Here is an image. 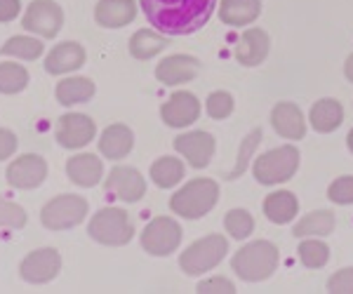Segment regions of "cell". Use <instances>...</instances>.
<instances>
[{
    "instance_id": "obj_27",
    "label": "cell",
    "mask_w": 353,
    "mask_h": 294,
    "mask_svg": "<svg viewBox=\"0 0 353 294\" xmlns=\"http://www.w3.org/2000/svg\"><path fill=\"white\" fill-rule=\"evenodd\" d=\"M168 48V38L161 31H151V28H139L132 38H130V54L139 61H149L156 54H161Z\"/></svg>"
},
{
    "instance_id": "obj_36",
    "label": "cell",
    "mask_w": 353,
    "mask_h": 294,
    "mask_svg": "<svg viewBox=\"0 0 353 294\" xmlns=\"http://www.w3.org/2000/svg\"><path fill=\"white\" fill-rule=\"evenodd\" d=\"M327 198L334 205H353V177H337L327 189Z\"/></svg>"
},
{
    "instance_id": "obj_3",
    "label": "cell",
    "mask_w": 353,
    "mask_h": 294,
    "mask_svg": "<svg viewBox=\"0 0 353 294\" xmlns=\"http://www.w3.org/2000/svg\"><path fill=\"white\" fill-rule=\"evenodd\" d=\"M219 202V184L210 177L191 179L170 198V210L176 217L201 219Z\"/></svg>"
},
{
    "instance_id": "obj_18",
    "label": "cell",
    "mask_w": 353,
    "mask_h": 294,
    "mask_svg": "<svg viewBox=\"0 0 353 294\" xmlns=\"http://www.w3.org/2000/svg\"><path fill=\"white\" fill-rule=\"evenodd\" d=\"M271 125L283 139H290V141L304 139V134H306L304 113H301L299 106L292 104V101H278V104L273 106Z\"/></svg>"
},
{
    "instance_id": "obj_10",
    "label": "cell",
    "mask_w": 353,
    "mask_h": 294,
    "mask_svg": "<svg viewBox=\"0 0 353 294\" xmlns=\"http://www.w3.org/2000/svg\"><path fill=\"white\" fill-rule=\"evenodd\" d=\"M61 271V254L54 247L28 252L19 264V275L28 285H48Z\"/></svg>"
},
{
    "instance_id": "obj_25",
    "label": "cell",
    "mask_w": 353,
    "mask_h": 294,
    "mask_svg": "<svg viewBox=\"0 0 353 294\" xmlns=\"http://www.w3.org/2000/svg\"><path fill=\"white\" fill-rule=\"evenodd\" d=\"M261 14V0H221L219 19L229 26H250Z\"/></svg>"
},
{
    "instance_id": "obj_8",
    "label": "cell",
    "mask_w": 353,
    "mask_h": 294,
    "mask_svg": "<svg viewBox=\"0 0 353 294\" xmlns=\"http://www.w3.org/2000/svg\"><path fill=\"white\" fill-rule=\"evenodd\" d=\"M21 26L43 41H52L64 26V10L54 0H33L21 17Z\"/></svg>"
},
{
    "instance_id": "obj_7",
    "label": "cell",
    "mask_w": 353,
    "mask_h": 294,
    "mask_svg": "<svg viewBox=\"0 0 353 294\" xmlns=\"http://www.w3.org/2000/svg\"><path fill=\"white\" fill-rule=\"evenodd\" d=\"M297 167H299V151L288 144L261 154L254 160L252 174L259 184L273 186V184H285L288 179H292Z\"/></svg>"
},
{
    "instance_id": "obj_28",
    "label": "cell",
    "mask_w": 353,
    "mask_h": 294,
    "mask_svg": "<svg viewBox=\"0 0 353 294\" xmlns=\"http://www.w3.org/2000/svg\"><path fill=\"white\" fill-rule=\"evenodd\" d=\"M149 177L153 179V184H156L158 189H174V186L186 177V167L179 158L163 156L151 165Z\"/></svg>"
},
{
    "instance_id": "obj_35",
    "label": "cell",
    "mask_w": 353,
    "mask_h": 294,
    "mask_svg": "<svg viewBox=\"0 0 353 294\" xmlns=\"http://www.w3.org/2000/svg\"><path fill=\"white\" fill-rule=\"evenodd\" d=\"M233 106H236V101L229 92H224V90H219V92H212L205 101V111H208V116L212 118V120H224V118H229L233 113Z\"/></svg>"
},
{
    "instance_id": "obj_23",
    "label": "cell",
    "mask_w": 353,
    "mask_h": 294,
    "mask_svg": "<svg viewBox=\"0 0 353 294\" xmlns=\"http://www.w3.org/2000/svg\"><path fill=\"white\" fill-rule=\"evenodd\" d=\"M309 123H311V127L321 134L334 132V129L341 127V123H344V106H341L337 99H318L316 104L311 106Z\"/></svg>"
},
{
    "instance_id": "obj_43",
    "label": "cell",
    "mask_w": 353,
    "mask_h": 294,
    "mask_svg": "<svg viewBox=\"0 0 353 294\" xmlns=\"http://www.w3.org/2000/svg\"><path fill=\"white\" fill-rule=\"evenodd\" d=\"M346 144H349V151H351V154H353V129H351V132H349V139H346Z\"/></svg>"
},
{
    "instance_id": "obj_26",
    "label": "cell",
    "mask_w": 353,
    "mask_h": 294,
    "mask_svg": "<svg viewBox=\"0 0 353 294\" xmlns=\"http://www.w3.org/2000/svg\"><path fill=\"white\" fill-rule=\"evenodd\" d=\"M54 97L61 106H76L85 104L94 97V83L85 76H73L64 78V81L57 83L54 87Z\"/></svg>"
},
{
    "instance_id": "obj_24",
    "label": "cell",
    "mask_w": 353,
    "mask_h": 294,
    "mask_svg": "<svg viewBox=\"0 0 353 294\" xmlns=\"http://www.w3.org/2000/svg\"><path fill=\"white\" fill-rule=\"evenodd\" d=\"M261 207H264L266 219L278 226L290 224L299 214V200H297V196L290 193V191H276V193L266 196Z\"/></svg>"
},
{
    "instance_id": "obj_42",
    "label": "cell",
    "mask_w": 353,
    "mask_h": 294,
    "mask_svg": "<svg viewBox=\"0 0 353 294\" xmlns=\"http://www.w3.org/2000/svg\"><path fill=\"white\" fill-rule=\"evenodd\" d=\"M344 76H346V81L353 83V54L346 56V64H344Z\"/></svg>"
},
{
    "instance_id": "obj_37",
    "label": "cell",
    "mask_w": 353,
    "mask_h": 294,
    "mask_svg": "<svg viewBox=\"0 0 353 294\" xmlns=\"http://www.w3.org/2000/svg\"><path fill=\"white\" fill-rule=\"evenodd\" d=\"M327 292L334 294H353V266L339 269L332 278L327 280Z\"/></svg>"
},
{
    "instance_id": "obj_31",
    "label": "cell",
    "mask_w": 353,
    "mask_h": 294,
    "mask_svg": "<svg viewBox=\"0 0 353 294\" xmlns=\"http://www.w3.org/2000/svg\"><path fill=\"white\" fill-rule=\"evenodd\" d=\"M28 76L26 66L14 64V61H3L0 64V94H19L28 87Z\"/></svg>"
},
{
    "instance_id": "obj_20",
    "label": "cell",
    "mask_w": 353,
    "mask_h": 294,
    "mask_svg": "<svg viewBox=\"0 0 353 294\" xmlns=\"http://www.w3.org/2000/svg\"><path fill=\"white\" fill-rule=\"evenodd\" d=\"M66 177L81 189H92L104 177V162L94 154H76L66 160Z\"/></svg>"
},
{
    "instance_id": "obj_15",
    "label": "cell",
    "mask_w": 353,
    "mask_h": 294,
    "mask_svg": "<svg viewBox=\"0 0 353 294\" xmlns=\"http://www.w3.org/2000/svg\"><path fill=\"white\" fill-rule=\"evenodd\" d=\"M201 116V101L193 92H174L165 104L161 106V118L168 127L181 129V127H189L193 123L198 120Z\"/></svg>"
},
{
    "instance_id": "obj_30",
    "label": "cell",
    "mask_w": 353,
    "mask_h": 294,
    "mask_svg": "<svg viewBox=\"0 0 353 294\" xmlns=\"http://www.w3.org/2000/svg\"><path fill=\"white\" fill-rule=\"evenodd\" d=\"M334 231V212L330 210H316L306 217H301L294 224L292 233L297 238H309V235H330Z\"/></svg>"
},
{
    "instance_id": "obj_33",
    "label": "cell",
    "mask_w": 353,
    "mask_h": 294,
    "mask_svg": "<svg viewBox=\"0 0 353 294\" xmlns=\"http://www.w3.org/2000/svg\"><path fill=\"white\" fill-rule=\"evenodd\" d=\"M224 229L233 240H245L254 231V219L248 210H229L224 217Z\"/></svg>"
},
{
    "instance_id": "obj_32",
    "label": "cell",
    "mask_w": 353,
    "mask_h": 294,
    "mask_svg": "<svg viewBox=\"0 0 353 294\" xmlns=\"http://www.w3.org/2000/svg\"><path fill=\"white\" fill-rule=\"evenodd\" d=\"M297 252L306 269H323L330 262V247L323 240H301Z\"/></svg>"
},
{
    "instance_id": "obj_9",
    "label": "cell",
    "mask_w": 353,
    "mask_h": 294,
    "mask_svg": "<svg viewBox=\"0 0 353 294\" xmlns=\"http://www.w3.org/2000/svg\"><path fill=\"white\" fill-rule=\"evenodd\" d=\"M181 242V226L172 217H156L141 231V247L151 257H170Z\"/></svg>"
},
{
    "instance_id": "obj_29",
    "label": "cell",
    "mask_w": 353,
    "mask_h": 294,
    "mask_svg": "<svg viewBox=\"0 0 353 294\" xmlns=\"http://www.w3.org/2000/svg\"><path fill=\"white\" fill-rule=\"evenodd\" d=\"M43 52H45V45L41 43V38H33V36H12L0 48V54L3 56H12V59H21V61H36L41 59Z\"/></svg>"
},
{
    "instance_id": "obj_14",
    "label": "cell",
    "mask_w": 353,
    "mask_h": 294,
    "mask_svg": "<svg viewBox=\"0 0 353 294\" xmlns=\"http://www.w3.org/2000/svg\"><path fill=\"white\" fill-rule=\"evenodd\" d=\"M214 137L210 132H203V129H196V132H184L174 139V151L181 158H186L191 167L203 169L210 165L214 156Z\"/></svg>"
},
{
    "instance_id": "obj_13",
    "label": "cell",
    "mask_w": 353,
    "mask_h": 294,
    "mask_svg": "<svg viewBox=\"0 0 353 294\" xmlns=\"http://www.w3.org/2000/svg\"><path fill=\"white\" fill-rule=\"evenodd\" d=\"M104 189L111 198L123 202H139L146 196V179L139 169L128 165H116L104 179Z\"/></svg>"
},
{
    "instance_id": "obj_40",
    "label": "cell",
    "mask_w": 353,
    "mask_h": 294,
    "mask_svg": "<svg viewBox=\"0 0 353 294\" xmlns=\"http://www.w3.org/2000/svg\"><path fill=\"white\" fill-rule=\"evenodd\" d=\"M17 146H19V141H17V134L12 129L0 127V162L10 160L17 154Z\"/></svg>"
},
{
    "instance_id": "obj_39",
    "label": "cell",
    "mask_w": 353,
    "mask_h": 294,
    "mask_svg": "<svg viewBox=\"0 0 353 294\" xmlns=\"http://www.w3.org/2000/svg\"><path fill=\"white\" fill-rule=\"evenodd\" d=\"M198 292L201 294H233L236 292V285L229 280V278H210V280H203L201 285H198Z\"/></svg>"
},
{
    "instance_id": "obj_21",
    "label": "cell",
    "mask_w": 353,
    "mask_h": 294,
    "mask_svg": "<svg viewBox=\"0 0 353 294\" xmlns=\"http://www.w3.org/2000/svg\"><path fill=\"white\" fill-rule=\"evenodd\" d=\"M134 149V132L123 123H116V125H109L101 132L99 137V154L106 158V160H123L132 154Z\"/></svg>"
},
{
    "instance_id": "obj_5",
    "label": "cell",
    "mask_w": 353,
    "mask_h": 294,
    "mask_svg": "<svg viewBox=\"0 0 353 294\" xmlns=\"http://www.w3.org/2000/svg\"><path fill=\"white\" fill-rule=\"evenodd\" d=\"M229 252V240L219 233H210L205 238L191 242L179 257V266L186 275L196 278V275H203L208 271H212L217 264H221V259Z\"/></svg>"
},
{
    "instance_id": "obj_41",
    "label": "cell",
    "mask_w": 353,
    "mask_h": 294,
    "mask_svg": "<svg viewBox=\"0 0 353 294\" xmlns=\"http://www.w3.org/2000/svg\"><path fill=\"white\" fill-rule=\"evenodd\" d=\"M21 14V0H0V24H10Z\"/></svg>"
},
{
    "instance_id": "obj_1",
    "label": "cell",
    "mask_w": 353,
    "mask_h": 294,
    "mask_svg": "<svg viewBox=\"0 0 353 294\" xmlns=\"http://www.w3.org/2000/svg\"><path fill=\"white\" fill-rule=\"evenodd\" d=\"M149 24L165 36H191L208 24L217 0H139Z\"/></svg>"
},
{
    "instance_id": "obj_4",
    "label": "cell",
    "mask_w": 353,
    "mask_h": 294,
    "mask_svg": "<svg viewBox=\"0 0 353 294\" xmlns=\"http://www.w3.org/2000/svg\"><path fill=\"white\" fill-rule=\"evenodd\" d=\"M90 238L106 247H123L134 238V226L130 214L121 207H101L88 224Z\"/></svg>"
},
{
    "instance_id": "obj_17",
    "label": "cell",
    "mask_w": 353,
    "mask_h": 294,
    "mask_svg": "<svg viewBox=\"0 0 353 294\" xmlns=\"http://www.w3.org/2000/svg\"><path fill=\"white\" fill-rule=\"evenodd\" d=\"M198 64H201V61L191 54H170L156 66V78H158V83L168 85V87L191 83L198 73Z\"/></svg>"
},
{
    "instance_id": "obj_19",
    "label": "cell",
    "mask_w": 353,
    "mask_h": 294,
    "mask_svg": "<svg viewBox=\"0 0 353 294\" xmlns=\"http://www.w3.org/2000/svg\"><path fill=\"white\" fill-rule=\"evenodd\" d=\"M271 50V38L264 28H248L243 31V36L238 38L236 45V59L243 66H259L264 64V59L269 56Z\"/></svg>"
},
{
    "instance_id": "obj_12",
    "label": "cell",
    "mask_w": 353,
    "mask_h": 294,
    "mask_svg": "<svg viewBox=\"0 0 353 294\" xmlns=\"http://www.w3.org/2000/svg\"><path fill=\"white\" fill-rule=\"evenodd\" d=\"M54 137L61 149L78 151L97 137V125L92 118L85 116V113H64L57 120Z\"/></svg>"
},
{
    "instance_id": "obj_34",
    "label": "cell",
    "mask_w": 353,
    "mask_h": 294,
    "mask_svg": "<svg viewBox=\"0 0 353 294\" xmlns=\"http://www.w3.org/2000/svg\"><path fill=\"white\" fill-rule=\"evenodd\" d=\"M28 222V214L21 205H17L12 200H5L0 196V229H24Z\"/></svg>"
},
{
    "instance_id": "obj_11",
    "label": "cell",
    "mask_w": 353,
    "mask_h": 294,
    "mask_svg": "<svg viewBox=\"0 0 353 294\" xmlns=\"http://www.w3.org/2000/svg\"><path fill=\"white\" fill-rule=\"evenodd\" d=\"M5 179L17 191H33L48 179V162L38 154H24L10 162L5 169Z\"/></svg>"
},
{
    "instance_id": "obj_38",
    "label": "cell",
    "mask_w": 353,
    "mask_h": 294,
    "mask_svg": "<svg viewBox=\"0 0 353 294\" xmlns=\"http://www.w3.org/2000/svg\"><path fill=\"white\" fill-rule=\"evenodd\" d=\"M259 139H261V129H254V132H250L248 137H245V141H243V149H241V162H238V167L231 172V177H229V179H236L238 174L243 172L245 165H248V156L252 154V151L259 146Z\"/></svg>"
},
{
    "instance_id": "obj_22",
    "label": "cell",
    "mask_w": 353,
    "mask_h": 294,
    "mask_svg": "<svg viewBox=\"0 0 353 294\" xmlns=\"http://www.w3.org/2000/svg\"><path fill=\"white\" fill-rule=\"evenodd\" d=\"M137 17L134 0H99L94 8V21L104 28H123Z\"/></svg>"
},
{
    "instance_id": "obj_6",
    "label": "cell",
    "mask_w": 353,
    "mask_h": 294,
    "mask_svg": "<svg viewBox=\"0 0 353 294\" xmlns=\"http://www.w3.org/2000/svg\"><path fill=\"white\" fill-rule=\"evenodd\" d=\"M90 205L83 196L61 193L48 200L41 210V224L48 231H71L85 222Z\"/></svg>"
},
{
    "instance_id": "obj_16",
    "label": "cell",
    "mask_w": 353,
    "mask_h": 294,
    "mask_svg": "<svg viewBox=\"0 0 353 294\" xmlns=\"http://www.w3.org/2000/svg\"><path fill=\"white\" fill-rule=\"evenodd\" d=\"M88 59V52L81 43L76 41H64L59 45H54L52 50L45 56V71L50 76H66V73L78 71Z\"/></svg>"
},
{
    "instance_id": "obj_2",
    "label": "cell",
    "mask_w": 353,
    "mask_h": 294,
    "mask_svg": "<svg viewBox=\"0 0 353 294\" xmlns=\"http://www.w3.org/2000/svg\"><path fill=\"white\" fill-rule=\"evenodd\" d=\"M278 262H281V254H278V247L273 242L254 240L243 245L233 254L231 269L245 282H261L276 273Z\"/></svg>"
}]
</instances>
